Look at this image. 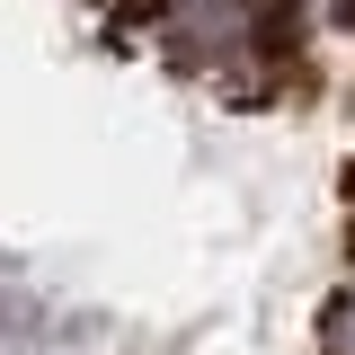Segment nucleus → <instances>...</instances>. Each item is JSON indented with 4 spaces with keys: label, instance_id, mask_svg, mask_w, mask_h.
<instances>
[{
    "label": "nucleus",
    "instance_id": "1",
    "mask_svg": "<svg viewBox=\"0 0 355 355\" xmlns=\"http://www.w3.org/2000/svg\"><path fill=\"white\" fill-rule=\"evenodd\" d=\"M347 338H355V311H347Z\"/></svg>",
    "mask_w": 355,
    "mask_h": 355
}]
</instances>
